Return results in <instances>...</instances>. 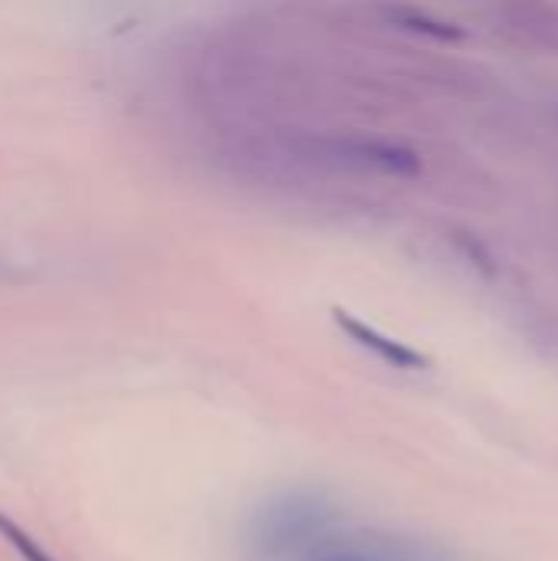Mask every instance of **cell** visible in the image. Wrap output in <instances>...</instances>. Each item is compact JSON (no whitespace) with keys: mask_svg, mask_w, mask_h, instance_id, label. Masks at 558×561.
<instances>
[{"mask_svg":"<svg viewBox=\"0 0 558 561\" xmlns=\"http://www.w3.org/2000/svg\"><path fill=\"white\" fill-rule=\"evenodd\" d=\"M0 539L20 556V561H56L39 542H36V539H33V536H30V533H26V529H20V526H16L10 516H3V513H0Z\"/></svg>","mask_w":558,"mask_h":561,"instance_id":"3957f363","label":"cell"},{"mask_svg":"<svg viewBox=\"0 0 558 561\" xmlns=\"http://www.w3.org/2000/svg\"><path fill=\"white\" fill-rule=\"evenodd\" d=\"M391 20L405 30H414V33H424V36H434V39H460V30L444 23V20H434L421 10H391Z\"/></svg>","mask_w":558,"mask_h":561,"instance_id":"7a4b0ae2","label":"cell"},{"mask_svg":"<svg viewBox=\"0 0 558 561\" xmlns=\"http://www.w3.org/2000/svg\"><path fill=\"white\" fill-rule=\"evenodd\" d=\"M335 322H339V329H342L355 345H362L365 352L378 355L382 362H388V365H395V368H424V365H428V358H424L421 352L408 348V345L398 342V339H388L385 332L372 329L368 322H362V319H355V316H349V312H342V309H335Z\"/></svg>","mask_w":558,"mask_h":561,"instance_id":"6da1fadb","label":"cell"}]
</instances>
